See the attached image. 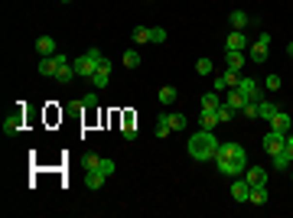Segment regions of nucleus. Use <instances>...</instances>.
Wrapping results in <instances>:
<instances>
[{"mask_svg": "<svg viewBox=\"0 0 293 218\" xmlns=\"http://www.w3.org/2000/svg\"><path fill=\"white\" fill-rule=\"evenodd\" d=\"M150 43H166V30H163V26H150Z\"/></svg>", "mask_w": 293, "mask_h": 218, "instance_id": "c756f323", "label": "nucleus"}, {"mask_svg": "<svg viewBox=\"0 0 293 218\" xmlns=\"http://www.w3.org/2000/svg\"><path fill=\"white\" fill-rule=\"evenodd\" d=\"M72 66H75V75H78V78H91V75H95V68H98V62H95L88 52H82L75 62H72Z\"/></svg>", "mask_w": 293, "mask_h": 218, "instance_id": "20e7f679", "label": "nucleus"}, {"mask_svg": "<svg viewBox=\"0 0 293 218\" xmlns=\"http://www.w3.org/2000/svg\"><path fill=\"white\" fill-rule=\"evenodd\" d=\"M248 52H251V59H254V62H267V55H271V36L260 33L258 43L248 46Z\"/></svg>", "mask_w": 293, "mask_h": 218, "instance_id": "7ed1b4c3", "label": "nucleus"}, {"mask_svg": "<svg viewBox=\"0 0 293 218\" xmlns=\"http://www.w3.org/2000/svg\"><path fill=\"white\" fill-rule=\"evenodd\" d=\"M108 183V176L101 173V169H98V166H91V169H85V185L88 189H91V192H98V189H101V185Z\"/></svg>", "mask_w": 293, "mask_h": 218, "instance_id": "9d476101", "label": "nucleus"}, {"mask_svg": "<svg viewBox=\"0 0 293 218\" xmlns=\"http://www.w3.org/2000/svg\"><path fill=\"white\" fill-rule=\"evenodd\" d=\"M287 52H290V59H293V39H290V46H287Z\"/></svg>", "mask_w": 293, "mask_h": 218, "instance_id": "ea45409f", "label": "nucleus"}, {"mask_svg": "<svg viewBox=\"0 0 293 218\" xmlns=\"http://www.w3.org/2000/svg\"><path fill=\"white\" fill-rule=\"evenodd\" d=\"M225 68H231V72H241V68H244V52H228V55H225Z\"/></svg>", "mask_w": 293, "mask_h": 218, "instance_id": "aec40b11", "label": "nucleus"}, {"mask_svg": "<svg viewBox=\"0 0 293 218\" xmlns=\"http://www.w3.org/2000/svg\"><path fill=\"white\" fill-rule=\"evenodd\" d=\"M121 134H124V140H137V127H134V120H130V114L124 117V131H121Z\"/></svg>", "mask_w": 293, "mask_h": 218, "instance_id": "cd10ccee", "label": "nucleus"}, {"mask_svg": "<svg viewBox=\"0 0 293 218\" xmlns=\"http://www.w3.org/2000/svg\"><path fill=\"white\" fill-rule=\"evenodd\" d=\"M293 163V160H290V156H287V153H277V156H274V169H287V166H290Z\"/></svg>", "mask_w": 293, "mask_h": 218, "instance_id": "473e14b6", "label": "nucleus"}, {"mask_svg": "<svg viewBox=\"0 0 293 218\" xmlns=\"http://www.w3.org/2000/svg\"><path fill=\"white\" fill-rule=\"evenodd\" d=\"M91 85H95V88H108L111 85V62H108V59H101V62H98L95 75H91Z\"/></svg>", "mask_w": 293, "mask_h": 218, "instance_id": "0eeeda50", "label": "nucleus"}, {"mask_svg": "<svg viewBox=\"0 0 293 218\" xmlns=\"http://www.w3.org/2000/svg\"><path fill=\"white\" fill-rule=\"evenodd\" d=\"M215 169L228 179H238L244 169H248V150L241 147V143H218L215 150Z\"/></svg>", "mask_w": 293, "mask_h": 218, "instance_id": "f257e3e1", "label": "nucleus"}, {"mask_svg": "<svg viewBox=\"0 0 293 218\" xmlns=\"http://www.w3.org/2000/svg\"><path fill=\"white\" fill-rule=\"evenodd\" d=\"M215 114H218V120H222V124H228V120L235 117V114H238V111H235V108H228L225 101H222V104H218V111H215Z\"/></svg>", "mask_w": 293, "mask_h": 218, "instance_id": "393cba45", "label": "nucleus"}, {"mask_svg": "<svg viewBox=\"0 0 293 218\" xmlns=\"http://www.w3.org/2000/svg\"><path fill=\"white\" fill-rule=\"evenodd\" d=\"M228 88V82H225V75H215V91H225Z\"/></svg>", "mask_w": 293, "mask_h": 218, "instance_id": "58836bf2", "label": "nucleus"}, {"mask_svg": "<svg viewBox=\"0 0 293 218\" xmlns=\"http://www.w3.org/2000/svg\"><path fill=\"white\" fill-rule=\"evenodd\" d=\"M202 111H218V104H222V98H218V91H208V95H202Z\"/></svg>", "mask_w": 293, "mask_h": 218, "instance_id": "4be33fe9", "label": "nucleus"}, {"mask_svg": "<svg viewBox=\"0 0 293 218\" xmlns=\"http://www.w3.org/2000/svg\"><path fill=\"white\" fill-rule=\"evenodd\" d=\"M23 131V111H13V114H7L3 117V134H20Z\"/></svg>", "mask_w": 293, "mask_h": 218, "instance_id": "9b49d317", "label": "nucleus"}, {"mask_svg": "<svg viewBox=\"0 0 293 218\" xmlns=\"http://www.w3.org/2000/svg\"><path fill=\"white\" fill-rule=\"evenodd\" d=\"M238 91H241V95H244L248 101H264V91H260V85L254 82V78H244V75H241Z\"/></svg>", "mask_w": 293, "mask_h": 218, "instance_id": "39448f33", "label": "nucleus"}, {"mask_svg": "<svg viewBox=\"0 0 293 218\" xmlns=\"http://www.w3.org/2000/svg\"><path fill=\"white\" fill-rule=\"evenodd\" d=\"M212 59H199V62H195V72H199V75H212Z\"/></svg>", "mask_w": 293, "mask_h": 218, "instance_id": "7c9ffc66", "label": "nucleus"}, {"mask_svg": "<svg viewBox=\"0 0 293 218\" xmlns=\"http://www.w3.org/2000/svg\"><path fill=\"white\" fill-rule=\"evenodd\" d=\"M98 160H101L98 153H85V169H91V166H98Z\"/></svg>", "mask_w": 293, "mask_h": 218, "instance_id": "c9c22d12", "label": "nucleus"}, {"mask_svg": "<svg viewBox=\"0 0 293 218\" xmlns=\"http://www.w3.org/2000/svg\"><path fill=\"white\" fill-rule=\"evenodd\" d=\"M153 134H156L160 140L173 134V120H170V114H160V117H156V131H153Z\"/></svg>", "mask_w": 293, "mask_h": 218, "instance_id": "f3484780", "label": "nucleus"}, {"mask_svg": "<svg viewBox=\"0 0 293 218\" xmlns=\"http://www.w3.org/2000/svg\"><path fill=\"white\" fill-rule=\"evenodd\" d=\"M280 85H283V78H280V75H267V88H271V91H277Z\"/></svg>", "mask_w": 293, "mask_h": 218, "instance_id": "f704fd0d", "label": "nucleus"}, {"mask_svg": "<svg viewBox=\"0 0 293 218\" xmlns=\"http://www.w3.org/2000/svg\"><path fill=\"white\" fill-rule=\"evenodd\" d=\"M156 98H160V104H173V101H176V88H170V85L160 88V95H156Z\"/></svg>", "mask_w": 293, "mask_h": 218, "instance_id": "bb28decb", "label": "nucleus"}, {"mask_svg": "<svg viewBox=\"0 0 293 218\" xmlns=\"http://www.w3.org/2000/svg\"><path fill=\"white\" fill-rule=\"evenodd\" d=\"M82 104H85V108L91 111V108H95V104H98V95H95V91H91V95H85V101H82Z\"/></svg>", "mask_w": 293, "mask_h": 218, "instance_id": "4c0bfd02", "label": "nucleus"}, {"mask_svg": "<svg viewBox=\"0 0 293 218\" xmlns=\"http://www.w3.org/2000/svg\"><path fill=\"white\" fill-rule=\"evenodd\" d=\"M215 124H222L215 111H199V127L202 131H215Z\"/></svg>", "mask_w": 293, "mask_h": 218, "instance_id": "dca6fc26", "label": "nucleus"}, {"mask_svg": "<svg viewBox=\"0 0 293 218\" xmlns=\"http://www.w3.org/2000/svg\"><path fill=\"white\" fill-rule=\"evenodd\" d=\"M290 127H293V117L287 114V111H277L271 117V131H277V134H290Z\"/></svg>", "mask_w": 293, "mask_h": 218, "instance_id": "1a4fd4ad", "label": "nucleus"}, {"mask_svg": "<svg viewBox=\"0 0 293 218\" xmlns=\"http://www.w3.org/2000/svg\"><path fill=\"white\" fill-rule=\"evenodd\" d=\"M59 3H72V0H59Z\"/></svg>", "mask_w": 293, "mask_h": 218, "instance_id": "a19ab883", "label": "nucleus"}, {"mask_svg": "<svg viewBox=\"0 0 293 218\" xmlns=\"http://www.w3.org/2000/svg\"><path fill=\"white\" fill-rule=\"evenodd\" d=\"M186 150L192 156L195 163H206V160H215V150H218V140L212 131H195L186 143Z\"/></svg>", "mask_w": 293, "mask_h": 218, "instance_id": "f03ea898", "label": "nucleus"}, {"mask_svg": "<svg viewBox=\"0 0 293 218\" xmlns=\"http://www.w3.org/2000/svg\"><path fill=\"white\" fill-rule=\"evenodd\" d=\"M225 104H228V108H235V111L241 114V108L248 104V98H244V95L238 91V85H235V88H228V95H225Z\"/></svg>", "mask_w": 293, "mask_h": 218, "instance_id": "f8f14e48", "label": "nucleus"}, {"mask_svg": "<svg viewBox=\"0 0 293 218\" xmlns=\"http://www.w3.org/2000/svg\"><path fill=\"white\" fill-rule=\"evenodd\" d=\"M241 117H248V120H254V117H258V101H248V104L241 108Z\"/></svg>", "mask_w": 293, "mask_h": 218, "instance_id": "2f4dec72", "label": "nucleus"}, {"mask_svg": "<svg viewBox=\"0 0 293 218\" xmlns=\"http://www.w3.org/2000/svg\"><path fill=\"white\" fill-rule=\"evenodd\" d=\"M98 169L111 179V176H114V169H118V163H114V160H108V156H101V160H98Z\"/></svg>", "mask_w": 293, "mask_h": 218, "instance_id": "b1692460", "label": "nucleus"}, {"mask_svg": "<svg viewBox=\"0 0 293 218\" xmlns=\"http://www.w3.org/2000/svg\"><path fill=\"white\" fill-rule=\"evenodd\" d=\"M36 52L39 55H55V39L52 36H39V39H36Z\"/></svg>", "mask_w": 293, "mask_h": 218, "instance_id": "a211bd4d", "label": "nucleus"}, {"mask_svg": "<svg viewBox=\"0 0 293 218\" xmlns=\"http://www.w3.org/2000/svg\"><path fill=\"white\" fill-rule=\"evenodd\" d=\"M248 196H251V183L238 176V183H231V199H238V202H248Z\"/></svg>", "mask_w": 293, "mask_h": 218, "instance_id": "ddd939ff", "label": "nucleus"}, {"mask_svg": "<svg viewBox=\"0 0 293 218\" xmlns=\"http://www.w3.org/2000/svg\"><path fill=\"white\" fill-rule=\"evenodd\" d=\"M225 49L228 52H248V36H244V30H231L225 39Z\"/></svg>", "mask_w": 293, "mask_h": 218, "instance_id": "423d86ee", "label": "nucleus"}, {"mask_svg": "<svg viewBox=\"0 0 293 218\" xmlns=\"http://www.w3.org/2000/svg\"><path fill=\"white\" fill-rule=\"evenodd\" d=\"M248 202L251 205H264V202H267V185H251Z\"/></svg>", "mask_w": 293, "mask_h": 218, "instance_id": "412c9836", "label": "nucleus"}, {"mask_svg": "<svg viewBox=\"0 0 293 218\" xmlns=\"http://www.w3.org/2000/svg\"><path fill=\"white\" fill-rule=\"evenodd\" d=\"M173 120V131H186V114H170Z\"/></svg>", "mask_w": 293, "mask_h": 218, "instance_id": "72a5a7b5", "label": "nucleus"}, {"mask_svg": "<svg viewBox=\"0 0 293 218\" xmlns=\"http://www.w3.org/2000/svg\"><path fill=\"white\" fill-rule=\"evenodd\" d=\"M124 66H127V68H137V66H140V52H137V49L124 52Z\"/></svg>", "mask_w": 293, "mask_h": 218, "instance_id": "c85d7f7f", "label": "nucleus"}, {"mask_svg": "<svg viewBox=\"0 0 293 218\" xmlns=\"http://www.w3.org/2000/svg\"><path fill=\"white\" fill-rule=\"evenodd\" d=\"M130 36H134V43H137V46H140V43H150V26H137Z\"/></svg>", "mask_w": 293, "mask_h": 218, "instance_id": "a878e982", "label": "nucleus"}, {"mask_svg": "<svg viewBox=\"0 0 293 218\" xmlns=\"http://www.w3.org/2000/svg\"><path fill=\"white\" fill-rule=\"evenodd\" d=\"M55 55H43V59H39V66H36V72H39V75L43 78H55Z\"/></svg>", "mask_w": 293, "mask_h": 218, "instance_id": "4468645a", "label": "nucleus"}, {"mask_svg": "<svg viewBox=\"0 0 293 218\" xmlns=\"http://www.w3.org/2000/svg\"><path fill=\"white\" fill-rule=\"evenodd\" d=\"M244 179H248L251 185H267V173H264L260 166H248V169H244Z\"/></svg>", "mask_w": 293, "mask_h": 218, "instance_id": "2eb2a0df", "label": "nucleus"}, {"mask_svg": "<svg viewBox=\"0 0 293 218\" xmlns=\"http://www.w3.org/2000/svg\"><path fill=\"white\" fill-rule=\"evenodd\" d=\"M277 111H280V108H277V104H274V101H267V98H264V101H258V117L271 120L274 114H277Z\"/></svg>", "mask_w": 293, "mask_h": 218, "instance_id": "6ab92c4d", "label": "nucleus"}, {"mask_svg": "<svg viewBox=\"0 0 293 218\" xmlns=\"http://www.w3.org/2000/svg\"><path fill=\"white\" fill-rule=\"evenodd\" d=\"M283 153L293 160V134H287V140H283Z\"/></svg>", "mask_w": 293, "mask_h": 218, "instance_id": "e433bc0d", "label": "nucleus"}, {"mask_svg": "<svg viewBox=\"0 0 293 218\" xmlns=\"http://www.w3.org/2000/svg\"><path fill=\"white\" fill-rule=\"evenodd\" d=\"M228 20H231V26H235V30H244V26L251 23V17H248V13H241V10H235Z\"/></svg>", "mask_w": 293, "mask_h": 218, "instance_id": "5701e85b", "label": "nucleus"}, {"mask_svg": "<svg viewBox=\"0 0 293 218\" xmlns=\"http://www.w3.org/2000/svg\"><path fill=\"white\" fill-rule=\"evenodd\" d=\"M283 140H287V134L271 131L267 137H264V153H267V156H277V153L283 150Z\"/></svg>", "mask_w": 293, "mask_h": 218, "instance_id": "6e6552de", "label": "nucleus"}]
</instances>
